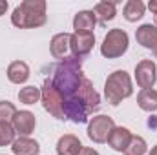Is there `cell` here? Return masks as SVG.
<instances>
[{
  "label": "cell",
  "instance_id": "6da1fadb",
  "mask_svg": "<svg viewBox=\"0 0 157 155\" xmlns=\"http://www.w3.org/2000/svg\"><path fill=\"white\" fill-rule=\"evenodd\" d=\"M82 80H84L82 62H80V59L73 57V55H70L68 59L60 60L53 68V78H51V82L57 88V91L60 93L64 104L80 102V100H77V91H78V86H80Z\"/></svg>",
  "mask_w": 157,
  "mask_h": 155
},
{
  "label": "cell",
  "instance_id": "7a4b0ae2",
  "mask_svg": "<svg viewBox=\"0 0 157 155\" xmlns=\"http://www.w3.org/2000/svg\"><path fill=\"white\" fill-rule=\"evenodd\" d=\"M48 20L46 17V2L44 0H24L20 6L15 7L11 15L13 26L26 29V28H40Z\"/></svg>",
  "mask_w": 157,
  "mask_h": 155
},
{
  "label": "cell",
  "instance_id": "3957f363",
  "mask_svg": "<svg viewBox=\"0 0 157 155\" xmlns=\"http://www.w3.org/2000/svg\"><path fill=\"white\" fill-rule=\"evenodd\" d=\"M132 93H133L132 78H130V75H128L124 70L113 71L110 77L106 78L104 95H106V100H108L112 106H119V104H121L124 99H128Z\"/></svg>",
  "mask_w": 157,
  "mask_h": 155
},
{
  "label": "cell",
  "instance_id": "277c9868",
  "mask_svg": "<svg viewBox=\"0 0 157 155\" xmlns=\"http://www.w3.org/2000/svg\"><path fill=\"white\" fill-rule=\"evenodd\" d=\"M128 44H130V39H128V33L124 29H119V28L110 29L101 44V53L106 59H119L126 53Z\"/></svg>",
  "mask_w": 157,
  "mask_h": 155
},
{
  "label": "cell",
  "instance_id": "5b68a950",
  "mask_svg": "<svg viewBox=\"0 0 157 155\" xmlns=\"http://www.w3.org/2000/svg\"><path fill=\"white\" fill-rule=\"evenodd\" d=\"M40 100H42V106L48 113L55 117V119H66L64 117V100L60 97V93L57 91V88L53 86L51 78H46L44 84H42V89H40Z\"/></svg>",
  "mask_w": 157,
  "mask_h": 155
},
{
  "label": "cell",
  "instance_id": "8992f818",
  "mask_svg": "<svg viewBox=\"0 0 157 155\" xmlns=\"http://www.w3.org/2000/svg\"><path fill=\"white\" fill-rule=\"evenodd\" d=\"M113 128H115V122H113L112 117L97 115V117H93L90 120V124H88V137L93 142H97V144L106 142L108 137H110V133L113 131Z\"/></svg>",
  "mask_w": 157,
  "mask_h": 155
},
{
  "label": "cell",
  "instance_id": "52a82bcc",
  "mask_svg": "<svg viewBox=\"0 0 157 155\" xmlns=\"http://www.w3.org/2000/svg\"><path fill=\"white\" fill-rule=\"evenodd\" d=\"M77 100H80V102L86 106V110H88L90 113H93V112L99 110V106H101V97H99V93L95 91V88H93V84H91L90 78L84 77V80L80 82L78 91H77Z\"/></svg>",
  "mask_w": 157,
  "mask_h": 155
},
{
  "label": "cell",
  "instance_id": "ba28073f",
  "mask_svg": "<svg viewBox=\"0 0 157 155\" xmlns=\"http://www.w3.org/2000/svg\"><path fill=\"white\" fill-rule=\"evenodd\" d=\"M135 80H137V86L143 88V89L154 88V84H155V80H157L155 62H152V60H141L135 66Z\"/></svg>",
  "mask_w": 157,
  "mask_h": 155
},
{
  "label": "cell",
  "instance_id": "9c48e42d",
  "mask_svg": "<svg viewBox=\"0 0 157 155\" xmlns=\"http://www.w3.org/2000/svg\"><path fill=\"white\" fill-rule=\"evenodd\" d=\"M93 44H95V35L93 33H88V31L73 33L71 35V55L77 57V59L86 57L93 49Z\"/></svg>",
  "mask_w": 157,
  "mask_h": 155
},
{
  "label": "cell",
  "instance_id": "30bf717a",
  "mask_svg": "<svg viewBox=\"0 0 157 155\" xmlns=\"http://www.w3.org/2000/svg\"><path fill=\"white\" fill-rule=\"evenodd\" d=\"M49 49H51V55L55 59H59V62L64 60V59H68L70 53H71V35L70 33H59V35H55L51 39V42H49Z\"/></svg>",
  "mask_w": 157,
  "mask_h": 155
},
{
  "label": "cell",
  "instance_id": "8fae6325",
  "mask_svg": "<svg viewBox=\"0 0 157 155\" xmlns=\"http://www.w3.org/2000/svg\"><path fill=\"white\" fill-rule=\"evenodd\" d=\"M35 126H37V119H35V115L31 112H28V110L17 112V115L13 119V128H15L17 133H20V135L26 137V135L33 133Z\"/></svg>",
  "mask_w": 157,
  "mask_h": 155
},
{
  "label": "cell",
  "instance_id": "7c38bea8",
  "mask_svg": "<svg viewBox=\"0 0 157 155\" xmlns=\"http://www.w3.org/2000/svg\"><path fill=\"white\" fill-rule=\"evenodd\" d=\"M130 141H132V133H130L128 128H122V126H115L113 131H112L110 137H108V144H110L115 152H124V150L128 148Z\"/></svg>",
  "mask_w": 157,
  "mask_h": 155
},
{
  "label": "cell",
  "instance_id": "4fadbf2b",
  "mask_svg": "<svg viewBox=\"0 0 157 155\" xmlns=\"http://www.w3.org/2000/svg\"><path fill=\"white\" fill-rule=\"evenodd\" d=\"M82 142L78 141V137L68 133V135H62L57 142V153L59 155H78V152L82 150Z\"/></svg>",
  "mask_w": 157,
  "mask_h": 155
},
{
  "label": "cell",
  "instance_id": "5bb4252c",
  "mask_svg": "<svg viewBox=\"0 0 157 155\" xmlns=\"http://www.w3.org/2000/svg\"><path fill=\"white\" fill-rule=\"evenodd\" d=\"M135 39L137 42L146 47V49H154L157 46V28L152 24H143L137 31H135Z\"/></svg>",
  "mask_w": 157,
  "mask_h": 155
},
{
  "label": "cell",
  "instance_id": "9a60e30c",
  "mask_svg": "<svg viewBox=\"0 0 157 155\" xmlns=\"http://www.w3.org/2000/svg\"><path fill=\"white\" fill-rule=\"evenodd\" d=\"M11 150L15 155H39L40 146L37 141H33L29 137H18L11 144Z\"/></svg>",
  "mask_w": 157,
  "mask_h": 155
},
{
  "label": "cell",
  "instance_id": "2e32d148",
  "mask_svg": "<svg viewBox=\"0 0 157 155\" xmlns=\"http://www.w3.org/2000/svg\"><path fill=\"white\" fill-rule=\"evenodd\" d=\"M95 24H97V18H95L93 11H78L73 18L75 33H82V31L91 33V29H95Z\"/></svg>",
  "mask_w": 157,
  "mask_h": 155
},
{
  "label": "cell",
  "instance_id": "e0dca14e",
  "mask_svg": "<svg viewBox=\"0 0 157 155\" xmlns=\"http://www.w3.org/2000/svg\"><path fill=\"white\" fill-rule=\"evenodd\" d=\"M7 78L13 84H24L29 78V66L22 60H15L7 68Z\"/></svg>",
  "mask_w": 157,
  "mask_h": 155
},
{
  "label": "cell",
  "instance_id": "ac0fdd59",
  "mask_svg": "<svg viewBox=\"0 0 157 155\" xmlns=\"http://www.w3.org/2000/svg\"><path fill=\"white\" fill-rule=\"evenodd\" d=\"M93 15H95L97 22L104 26L106 22L113 20V18H115V15H117L115 2H99V4L93 7Z\"/></svg>",
  "mask_w": 157,
  "mask_h": 155
},
{
  "label": "cell",
  "instance_id": "d6986e66",
  "mask_svg": "<svg viewBox=\"0 0 157 155\" xmlns=\"http://www.w3.org/2000/svg\"><path fill=\"white\" fill-rule=\"evenodd\" d=\"M144 11H146V6L141 0H128L126 6H124L122 15L128 22H137L144 17Z\"/></svg>",
  "mask_w": 157,
  "mask_h": 155
},
{
  "label": "cell",
  "instance_id": "ffe728a7",
  "mask_svg": "<svg viewBox=\"0 0 157 155\" xmlns=\"http://www.w3.org/2000/svg\"><path fill=\"white\" fill-rule=\"evenodd\" d=\"M137 104L144 112H157V91L154 88L141 89V93L137 95Z\"/></svg>",
  "mask_w": 157,
  "mask_h": 155
},
{
  "label": "cell",
  "instance_id": "44dd1931",
  "mask_svg": "<svg viewBox=\"0 0 157 155\" xmlns=\"http://www.w3.org/2000/svg\"><path fill=\"white\" fill-rule=\"evenodd\" d=\"M18 100H20L22 104H28V106L39 102L40 100V89L35 88V86H26V88H22V89L18 91Z\"/></svg>",
  "mask_w": 157,
  "mask_h": 155
},
{
  "label": "cell",
  "instance_id": "7402d4cb",
  "mask_svg": "<svg viewBox=\"0 0 157 155\" xmlns=\"http://www.w3.org/2000/svg\"><path fill=\"white\" fill-rule=\"evenodd\" d=\"M146 150H148L146 141L143 137H139V135H132V141H130L128 148L124 150V153L126 155H144Z\"/></svg>",
  "mask_w": 157,
  "mask_h": 155
},
{
  "label": "cell",
  "instance_id": "603a6c76",
  "mask_svg": "<svg viewBox=\"0 0 157 155\" xmlns=\"http://www.w3.org/2000/svg\"><path fill=\"white\" fill-rule=\"evenodd\" d=\"M15 128L9 122H0V146H7L15 142Z\"/></svg>",
  "mask_w": 157,
  "mask_h": 155
},
{
  "label": "cell",
  "instance_id": "cb8c5ba5",
  "mask_svg": "<svg viewBox=\"0 0 157 155\" xmlns=\"http://www.w3.org/2000/svg\"><path fill=\"white\" fill-rule=\"evenodd\" d=\"M17 115V108L7 102V100H0V122H13V119Z\"/></svg>",
  "mask_w": 157,
  "mask_h": 155
},
{
  "label": "cell",
  "instance_id": "d4e9b609",
  "mask_svg": "<svg viewBox=\"0 0 157 155\" xmlns=\"http://www.w3.org/2000/svg\"><path fill=\"white\" fill-rule=\"evenodd\" d=\"M78 155H99V152L93 150V148H82V150L78 152Z\"/></svg>",
  "mask_w": 157,
  "mask_h": 155
},
{
  "label": "cell",
  "instance_id": "484cf974",
  "mask_svg": "<svg viewBox=\"0 0 157 155\" xmlns=\"http://www.w3.org/2000/svg\"><path fill=\"white\" fill-rule=\"evenodd\" d=\"M148 9H150L154 15H157V0H150V2H148Z\"/></svg>",
  "mask_w": 157,
  "mask_h": 155
},
{
  "label": "cell",
  "instance_id": "4316f807",
  "mask_svg": "<svg viewBox=\"0 0 157 155\" xmlns=\"http://www.w3.org/2000/svg\"><path fill=\"white\" fill-rule=\"evenodd\" d=\"M6 11H7V2H6V0H0V17H2Z\"/></svg>",
  "mask_w": 157,
  "mask_h": 155
},
{
  "label": "cell",
  "instance_id": "83f0119b",
  "mask_svg": "<svg viewBox=\"0 0 157 155\" xmlns=\"http://www.w3.org/2000/svg\"><path fill=\"white\" fill-rule=\"evenodd\" d=\"M150 155H157V146H154V148H152V152H150Z\"/></svg>",
  "mask_w": 157,
  "mask_h": 155
},
{
  "label": "cell",
  "instance_id": "f1b7e54d",
  "mask_svg": "<svg viewBox=\"0 0 157 155\" xmlns=\"http://www.w3.org/2000/svg\"><path fill=\"white\" fill-rule=\"evenodd\" d=\"M152 51H154V55H155V57H157V46H155V47H154V49H152Z\"/></svg>",
  "mask_w": 157,
  "mask_h": 155
},
{
  "label": "cell",
  "instance_id": "f546056e",
  "mask_svg": "<svg viewBox=\"0 0 157 155\" xmlns=\"http://www.w3.org/2000/svg\"><path fill=\"white\" fill-rule=\"evenodd\" d=\"M155 24H157V15H155Z\"/></svg>",
  "mask_w": 157,
  "mask_h": 155
}]
</instances>
